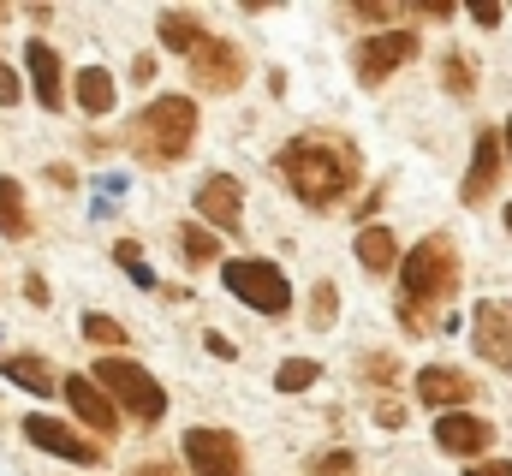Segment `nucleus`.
Segmentation results:
<instances>
[{
  "instance_id": "nucleus-16",
  "label": "nucleus",
  "mask_w": 512,
  "mask_h": 476,
  "mask_svg": "<svg viewBox=\"0 0 512 476\" xmlns=\"http://www.w3.org/2000/svg\"><path fill=\"white\" fill-rule=\"evenodd\" d=\"M197 215L209 221V227H239V215H245V191L233 185V179H209L203 191H197Z\"/></svg>"
},
{
  "instance_id": "nucleus-12",
  "label": "nucleus",
  "mask_w": 512,
  "mask_h": 476,
  "mask_svg": "<svg viewBox=\"0 0 512 476\" xmlns=\"http://www.w3.org/2000/svg\"><path fill=\"white\" fill-rule=\"evenodd\" d=\"M66 399H72V411H78V423H90L96 435H114L120 429V411H114V399L90 381V375H66Z\"/></svg>"
},
{
  "instance_id": "nucleus-13",
  "label": "nucleus",
  "mask_w": 512,
  "mask_h": 476,
  "mask_svg": "<svg viewBox=\"0 0 512 476\" xmlns=\"http://www.w3.org/2000/svg\"><path fill=\"white\" fill-rule=\"evenodd\" d=\"M495 179H501V131H477V155H471V173H465L459 197L465 203H489Z\"/></svg>"
},
{
  "instance_id": "nucleus-23",
  "label": "nucleus",
  "mask_w": 512,
  "mask_h": 476,
  "mask_svg": "<svg viewBox=\"0 0 512 476\" xmlns=\"http://www.w3.org/2000/svg\"><path fill=\"white\" fill-rule=\"evenodd\" d=\"M179 256H185V262H215L221 244H215V233H203V227H185V233H179Z\"/></svg>"
},
{
  "instance_id": "nucleus-18",
  "label": "nucleus",
  "mask_w": 512,
  "mask_h": 476,
  "mask_svg": "<svg viewBox=\"0 0 512 476\" xmlns=\"http://www.w3.org/2000/svg\"><path fill=\"white\" fill-rule=\"evenodd\" d=\"M161 48H167V54H197V48H203L197 12H161Z\"/></svg>"
},
{
  "instance_id": "nucleus-5",
  "label": "nucleus",
  "mask_w": 512,
  "mask_h": 476,
  "mask_svg": "<svg viewBox=\"0 0 512 476\" xmlns=\"http://www.w3.org/2000/svg\"><path fill=\"white\" fill-rule=\"evenodd\" d=\"M221 280H227V292H233L239 304H251V310H262V316H286V304H292V286H286L280 262L239 256V262L221 268Z\"/></svg>"
},
{
  "instance_id": "nucleus-30",
  "label": "nucleus",
  "mask_w": 512,
  "mask_h": 476,
  "mask_svg": "<svg viewBox=\"0 0 512 476\" xmlns=\"http://www.w3.org/2000/svg\"><path fill=\"white\" fill-rule=\"evenodd\" d=\"M0 102H18V78H12V66H0Z\"/></svg>"
},
{
  "instance_id": "nucleus-15",
  "label": "nucleus",
  "mask_w": 512,
  "mask_h": 476,
  "mask_svg": "<svg viewBox=\"0 0 512 476\" xmlns=\"http://www.w3.org/2000/svg\"><path fill=\"white\" fill-rule=\"evenodd\" d=\"M24 60H30V90H36V102H42L48 114L66 108V90H60V54H54L48 42H30Z\"/></svg>"
},
{
  "instance_id": "nucleus-34",
  "label": "nucleus",
  "mask_w": 512,
  "mask_h": 476,
  "mask_svg": "<svg viewBox=\"0 0 512 476\" xmlns=\"http://www.w3.org/2000/svg\"><path fill=\"white\" fill-rule=\"evenodd\" d=\"M0 18H6V6H0Z\"/></svg>"
},
{
  "instance_id": "nucleus-32",
  "label": "nucleus",
  "mask_w": 512,
  "mask_h": 476,
  "mask_svg": "<svg viewBox=\"0 0 512 476\" xmlns=\"http://www.w3.org/2000/svg\"><path fill=\"white\" fill-rule=\"evenodd\" d=\"M501 143H507V155H512V119H507V131H501Z\"/></svg>"
},
{
  "instance_id": "nucleus-2",
  "label": "nucleus",
  "mask_w": 512,
  "mask_h": 476,
  "mask_svg": "<svg viewBox=\"0 0 512 476\" xmlns=\"http://www.w3.org/2000/svg\"><path fill=\"white\" fill-rule=\"evenodd\" d=\"M459 286V256L447 238H423L405 262H399V316L411 322V334H429V304L453 298Z\"/></svg>"
},
{
  "instance_id": "nucleus-31",
  "label": "nucleus",
  "mask_w": 512,
  "mask_h": 476,
  "mask_svg": "<svg viewBox=\"0 0 512 476\" xmlns=\"http://www.w3.org/2000/svg\"><path fill=\"white\" fill-rule=\"evenodd\" d=\"M131 476H179V471H167V465H143V471H131Z\"/></svg>"
},
{
  "instance_id": "nucleus-27",
  "label": "nucleus",
  "mask_w": 512,
  "mask_h": 476,
  "mask_svg": "<svg viewBox=\"0 0 512 476\" xmlns=\"http://www.w3.org/2000/svg\"><path fill=\"white\" fill-rule=\"evenodd\" d=\"M358 471V459L352 453H322L316 465H310V476H352Z\"/></svg>"
},
{
  "instance_id": "nucleus-26",
  "label": "nucleus",
  "mask_w": 512,
  "mask_h": 476,
  "mask_svg": "<svg viewBox=\"0 0 512 476\" xmlns=\"http://www.w3.org/2000/svg\"><path fill=\"white\" fill-rule=\"evenodd\" d=\"M114 256H120V268L137 274V286H155V274H149V262H143V250L137 244H114Z\"/></svg>"
},
{
  "instance_id": "nucleus-25",
  "label": "nucleus",
  "mask_w": 512,
  "mask_h": 476,
  "mask_svg": "<svg viewBox=\"0 0 512 476\" xmlns=\"http://www.w3.org/2000/svg\"><path fill=\"white\" fill-rule=\"evenodd\" d=\"M441 78H447V90H453V96H471V84H477V72L465 66V54H447V66H441Z\"/></svg>"
},
{
  "instance_id": "nucleus-22",
  "label": "nucleus",
  "mask_w": 512,
  "mask_h": 476,
  "mask_svg": "<svg viewBox=\"0 0 512 476\" xmlns=\"http://www.w3.org/2000/svg\"><path fill=\"white\" fill-rule=\"evenodd\" d=\"M316 375H322V369H316L310 357H286V363H280V375H274V387H280V393H304Z\"/></svg>"
},
{
  "instance_id": "nucleus-20",
  "label": "nucleus",
  "mask_w": 512,
  "mask_h": 476,
  "mask_svg": "<svg viewBox=\"0 0 512 476\" xmlns=\"http://www.w3.org/2000/svg\"><path fill=\"white\" fill-rule=\"evenodd\" d=\"M358 262H364L370 274H387V268L399 262V244H393V233H387V227H364V233H358Z\"/></svg>"
},
{
  "instance_id": "nucleus-14",
  "label": "nucleus",
  "mask_w": 512,
  "mask_h": 476,
  "mask_svg": "<svg viewBox=\"0 0 512 476\" xmlns=\"http://www.w3.org/2000/svg\"><path fill=\"white\" fill-rule=\"evenodd\" d=\"M471 393H477L471 375H459V369H447V363H429V369L417 375V399L435 405V411H453V405H465Z\"/></svg>"
},
{
  "instance_id": "nucleus-8",
  "label": "nucleus",
  "mask_w": 512,
  "mask_h": 476,
  "mask_svg": "<svg viewBox=\"0 0 512 476\" xmlns=\"http://www.w3.org/2000/svg\"><path fill=\"white\" fill-rule=\"evenodd\" d=\"M24 441L42 447V453H54V459H72V465H96L102 459V447L90 435H78V429H66L54 417H24Z\"/></svg>"
},
{
  "instance_id": "nucleus-1",
  "label": "nucleus",
  "mask_w": 512,
  "mask_h": 476,
  "mask_svg": "<svg viewBox=\"0 0 512 476\" xmlns=\"http://www.w3.org/2000/svg\"><path fill=\"white\" fill-rule=\"evenodd\" d=\"M280 173L292 179L298 203L334 209V203L352 191V179H358V155H352L346 143H334V137H292V143L280 149Z\"/></svg>"
},
{
  "instance_id": "nucleus-9",
  "label": "nucleus",
  "mask_w": 512,
  "mask_h": 476,
  "mask_svg": "<svg viewBox=\"0 0 512 476\" xmlns=\"http://www.w3.org/2000/svg\"><path fill=\"white\" fill-rule=\"evenodd\" d=\"M405 60H417V36L411 30H382V36L358 42V78L364 84H382L387 72H399Z\"/></svg>"
},
{
  "instance_id": "nucleus-17",
  "label": "nucleus",
  "mask_w": 512,
  "mask_h": 476,
  "mask_svg": "<svg viewBox=\"0 0 512 476\" xmlns=\"http://www.w3.org/2000/svg\"><path fill=\"white\" fill-rule=\"evenodd\" d=\"M72 96H78V108L90 119H102L114 108V78H108V66H84L78 72V84H72Z\"/></svg>"
},
{
  "instance_id": "nucleus-6",
  "label": "nucleus",
  "mask_w": 512,
  "mask_h": 476,
  "mask_svg": "<svg viewBox=\"0 0 512 476\" xmlns=\"http://www.w3.org/2000/svg\"><path fill=\"white\" fill-rule=\"evenodd\" d=\"M191 476H245V447L227 429H185Z\"/></svg>"
},
{
  "instance_id": "nucleus-33",
  "label": "nucleus",
  "mask_w": 512,
  "mask_h": 476,
  "mask_svg": "<svg viewBox=\"0 0 512 476\" xmlns=\"http://www.w3.org/2000/svg\"><path fill=\"white\" fill-rule=\"evenodd\" d=\"M507 233H512V209H507Z\"/></svg>"
},
{
  "instance_id": "nucleus-7",
  "label": "nucleus",
  "mask_w": 512,
  "mask_h": 476,
  "mask_svg": "<svg viewBox=\"0 0 512 476\" xmlns=\"http://www.w3.org/2000/svg\"><path fill=\"white\" fill-rule=\"evenodd\" d=\"M191 78H197V90H233L239 78H245V54L233 48V42H221V36H203V48L191 54Z\"/></svg>"
},
{
  "instance_id": "nucleus-10",
  "label": "nucleus",
  "mask_w": 512,
  "mask_h": 476,
  "mask_svg": "<svg viewBox=\"0 0 512 476\" xmlns=\"http://www.w3.org/2000/svg\"><path fill=\"white\" fill-rule=\"evenodd\" d=\"M489 441H495V423H483L471 411H447L435 423V447L453 453V459H477V453H489Z\"/></svg>"
},
{
  "instance_id": "nucleus-21",
  "label": "nucleus",
  "mask_w": 512,
  "mask_h": 476,
  "mask_svg": "<svg viewBox=\"0 0 512 476\" xmlns=\"http://www.w3.org/2000/svg\"><path fill=\"white\" fill-rule=\"evenodd\" d=\"M0 233L6 238L30 233V215H24V191H18V179H0Z\"/></svg>"
},
{
  "instance_id": "nucleus-11",
  "label": "nucleus",
  "mask_w": 512,
  "mask_h": 476,
  "mask_svg": "<svg viewBox=\"0 0 512 476\" xmlns=\"http://www.w3.org/2000/svg\"><path fill=\"white\" fill-rule=\"evenodd\" d=\"M471 328H477V352L489 357L495 369H512V304H477L471 310Z\"/></svg>"
},
{
  "instance_id": "nucleus-29",
  "label": "nucleus",
  "mask_w": 512,
  "mask_h": 476,
  "mask_svg": "<svg viewBox=\"0 0 512 476\" xmlns=\"http://www.w3.org/2000/svg\"><path fill=\"white\" fill-rule=\"evenodd\" d=\"M328 316H334V286L316 292V322H328Z\"/></svg>"
},
{
  "instance_id": "nucleus-28",
  "label": "nucleus",
  "mask_w": 512,
  "mask_h": 476,
  "mask_svg": "<svg viewBox=\"0 0 512 476\" xmlns=\"http://www.w3.org/2000/svg\"><path fill=\"white\" fill-rule=\"evenodd\" d=\"M465 476H512V465H507V459H477Z\"/></svg>"
},
{
  "instance_id": "nucleus-4",
  "label": "nucleus",
  "mask_w": 512,
  "mask_h": 476,
  "mask_svg": "<svg viewBox=\"0 0 512 476\" xmlns=\"http://www.w3.org/2000/svg\"><path fill=\"white\" fill-rule=\"evenodd\" d=\"M90 375H96V387H102L108 399L126 405L137 423H161V417H167V393H161L155 375H143L137 363H126V357H102Z\"/></svg>"
},
{
  "instance_id": "nucleus-24",
  "label": "nucleus",
  "mask_w": 512,
  "mask_h": 476,
  "mask_svg": "<svg viewBox=\"0 0 512 476\" xmlns=\"http://www.w3.org/2000/svg\"><path fill=\"white\" fill-rule=\"evenodd\" d=\"M78 328H84V334H90L96 346H126V328H120L114 316H102V310H90V316H84Z\"/></svg>"
},
{
  "instance_id": "nucleus-3",
  "label": "nucleus",
  "mask_w": 512,
  "mask_h": 476,
  "mask_svg": "<svg viewBox=\"0 0 512 476\" xmlns=\"http://www.w3.org/2000/svg\"><path fill=\"white\" fill-rule=\"evenodd\" d=\"M191 137H197V108L185 102V96H161V102H149L137 125H131V143L149 155V161H179L185 149H191Z\"/></svg>"
},
{
  "instance_id": "nucleus-19",
  "label": "nucleus",
  "mask_w": 512,
  "mask_h": 476,
  "mask_svg": "<svg viewBox=\"0 0 512 476\" xmlns=\"http://www.w3.org/2000/svg\"><path fill=\"white\" fill-rule=\"evenodd\" d=\"M0 375H12V381H18L24 393H42V399L54 393V369H48V357L18 352V357H6V363H0Z\"/></svg>"
}]
</instances>
